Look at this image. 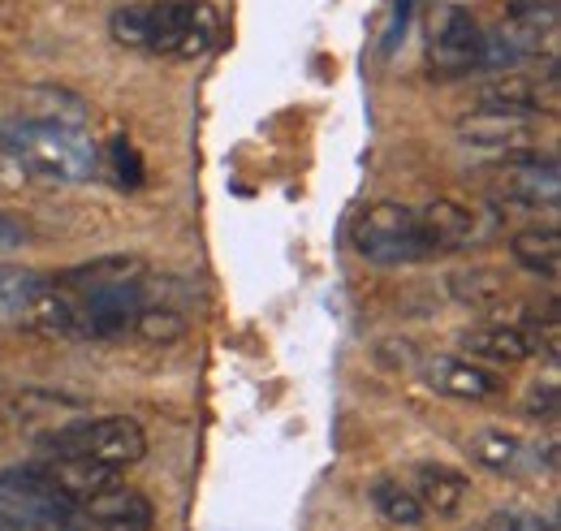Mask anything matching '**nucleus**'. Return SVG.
Instances as JSON below:
<instances>
[{
  "mask_svg": "<svg viewBox=\"0 0 561 531\" xmlns=\"http://www.w3.org/2000/svg\"><path fill=\"white\" fill-rule=\"evenodd\" d=\"M73 298V341H122L135 329L139 307L151 298V272L135 256H108L61 272Z\"/></svg>",
  "mask_w": 561,
  "mask_h": 531,
  "instance_id": "f257e3e1",
  "label": "nucleus"
},
{
  "mask_svg": "<svg viewBox=\"0 0 561 531\" xmlns=\"http://www.w3.org/2000/svg\"><path fill=\"white\" fill-rule=\"evenodd\" d=\"M108 169H113L117 187H126V191H139L142 187V160L126 134H117V138L108 143Z\"/></svg>",
  "mask_w": 561,
  "mask_h": 531,
  "instance_id": "b1692460",
  "label": "nucleus"
},
{
  "mask_svg": "<svg viewBox=\"0 0 561 531\" xmlns=\"http://www.w3.org/2000/svg\"><path fill=\"white\" fill-rule=\"evenodd\" d=\"M411 493L420 497V506L427 515L449 519V515H458L462 501H467V475L445 463H420L415 475H411Z\"/></svg>",
  "mask_w": 561,
  "mask_h": 531,
  "instance_id": "dca6fc26",
  "label": "nucleus"
},
{
  "mask_svg": "<svg viewBox=\"0 0 561 531\" xmlns=\"http://www.w3.org/2000/svg\"><path fill=\"white\" fill-rule=\"evenodd\" d=\"M462 354L501 372V368L527 363L536 350H531V337L523 332V325H480V329L462 332Z\"/></svg>",
  "mask_w": 561,
  "mask_h": 531,
  "instance_id": "2eb2a0df",
  "label": "nucleus"
},
{
  "mask_svg": "<svg viewBox=\"0 0 561 531\" xmlns=\"http://www.w3.org/2000/svg\"><path fill=\"white\" fill-rule=\"evenodd\" d=\"M527 415L545 419V423H558V381H536L527 389Z\"/></svg>",
  "mask_w": 561,
  "mask_h": 531,
  "instance_id": "a878e982",
  "label": "nucleus"
},
{
  "mask_svg": "<svg viewBox=\"0 0 561 531\" xmlns=\"http://www.w3.org/2000/svg\"><path fill=\"white\" fill-rule=\"evenodd\" d=\"M458 138L467 147H484V151H523L531 147L536 138V122L531 117H514V113H501V109H471L462 122H458Z\"/></svg>",
  "mask_w": 561,
  "mask_h": 531,
  "instance_id": "ddd939ff",
  "label": "nucleus"
},
{
  "mask_svg": "<svg viewBox=\"0 0 561 531\" xmlns=\"http://www.w3.org/2000/svg\"><path fill=\"white\" fill-rule=\"evenodd\" d=\"M78 510L35 471H0V531H73Z\"/></svg>",
  "mask_w": 561,
  "mask_h": 531,
  "instance_id": "0eeeda50",
  "label": "nucleus"
},
{
  "mask_svg": "<svg viewBox=\"0 0 561 531\" xmlns=\"http://www.w3.org/2000/svg\"><path fill=\"white\" fill-rule=\"evenodd\" d=\"M0 147L31 169L35 178L48 182H87L100 173V147L87 126H66V122H0Z\"/></svg>",
  "mask_w": 561,
  "mask_h": 531,
  "instance_id": "7ed1b4c3",
  "label": "nucleus"
},
{
  "mask_svg": "<svg viewBox=\"0 0 561 531\" xmlns=\"http://www.w3.org/2000/svg\"><path fill=\"white\" fill-rule=\"evenodd\" d=\"M505 290H510V281L496 268H467V272L449 276V294L462 307H496L505 298Z\"/></svg>",
  "mask_w": 561,
  "mask_h": 531,
  "instance_id": "5701e85b",
  "label": "nucleus"
},
{
  "mask_svg": "<svg viewBox=\"0 0 561 531\" xmlns=\"http://www.w3.org/2000/svg\"><path fill=\"white\" fill-rule=\"evenodd\" d=\"M480 531H558L549 515H531V510H496L484 519Z\"/></svg>",
  "mask_w": 561,
  "mask_h": 531,
  "instance_id": "393cba45",
  "label": "nucleus"
},
{
  "mask_svg": "<svg viewBox=\"0 0 561 531\" xmlns=\"http://www.w3.org/2000/svg\"><path fill=\"white\" fill-rule=\"evenodd\" d=\"M561 104L558 87V61H545L540 74H518V69H501L480 87V109H501L514 117H553Z\"/></svg>",
  "mask_w": 561,
  "mask_h": 531,
  "instance_id": "9d476101",
  "label": "nucleus"
},
{
  "mask_svg": "<svg viewBox=\"0 0 561 531\" xmlns=\"http://www.w3.org/2000/svg\"><path fill=\"white\" fill-rule=\"evenodd\" d=\"M489 31L462 4H440L427 22V69L432 78H467L484 69Z\"/></svg>",
  "mask_w": 561,
  "mask_h": 531,
  "instance_id": "6e6552de",
  "label": "nucleus"
},
{
  "mask_svg": "<svg viewBox=\"0 0 561 531\" xmlns=\"http://www.w3.org/2000/svg\"><path fill=\"white\" fill-rule=\"evenodd\" d=\"M423 385L432 394H445V398L458 402H489L505 389L501 372L484 368L467 354H436V359H423Z\"/></svg>",
  "mask_w": 561,
  "mask_h": 531,
  "instance_id": "9b49d317",
  "label": "nucleus"
},
{
  "mask_svg": "<svg viewBox=\"0 0 561 531\" xmlns=\"http://www.w3.org/2000/svg\"><path fill=\"white\" fill-rule=\"evenodd\" d=\"M492 200L518 212H558L561 203V178H558V156H540L531 147L523 151H505L492 165L489 182Z\"/></svg>",
  "mask_w": 561,
  "mask_h": 531,
  "instance_id": "1a4fd4ad",
  "label": "nucleus"
},
{
  "mask_svg": "<svg viewBox=\"0 0 561 531\" xmlns=\"http://www.w3.org/2000/svg\"><path fill=\"white\" fill-rule=\"evenodd\" d=\"M510 256L514 264L540 281H558L561 268V234L553 225H536V229H518L514 242H510Z\"/></svg>",
  "mask_w": 561,
  "mask_h": 531,
  "instance_id": "a211bd4d",
  "label": "nucleus"
},
{
  "mask_svg": "<svg viewBox=\"0 0 561 531\" xmlns=\"http://www.w3.org/2000/svg\"><path fill=\"white\" fill-rule=\"evenodd\" d=\"M420 216L436 260L440 256H454V251H467V247L480 242V216H476V207H462V203L454 200H432L420 207Z\"/></svg>",
  "mask_w": 561,
  "mask_h": 531,
  "instance_id": "4468645a",
  "label": "nucleus"
},
{
  "mask_svg": "<svg viewBox=\"0 0 561 531\" xmlns=\"http://www.w3.org/2000/svg\"><path fill=\"white\" fill-rule=\"evenodd\" d=\"M53 459H78V463L95 466H135L147 454V432L130 415H78L66 419L61 428H53L44 437Z\"/></svg>",
  "mask_w": 561,
  "mask_h": 531,
  "instance_id": "20e7f679",
  "label": "nucleus"
},
{
  "mask_svg": "<svg viewBox=\"0 0 561 531\" xmlns=\"http://www.w3.org/2000/svg\"><path fill=\"white\" fill-rule=\"evenodd\" d=\"M186 332H191V320H186L173 303H156V298H147V303L139 307V316H135L130 337H139V341H147V346H178Z\"/></svg>",
  "mask_w": 561,
  "mask_h": 531,
  "instance_id": "412c9836",
  "label": "nucleus"
},
{
  "mask_svg": "<svg viewBox=\"0 0 561 531\" xmlns=\"http://www.w3.org/2000/svg\"><path fill=\"white\" fill-rule=\"evenodd\" d=\"M467 454L480 466H489L496 475H518L523 463H527V445L505 432V428H480L471 441H467Z\"/></svg>",
  "mask_w": 561,
  "mask_h": 531,
  "instance_id": "6ab92c4d",
  "label": "nucleus"
},
{
  "mask_svg": "<svg viewBox=\"0 0 561 531\" xmlns=\"http://www.w3.org/2000/svg\"><path fill=\"white\" fill-rule=\"evenodd\" d=\"M371 506H376V515H380L389 528L415 531V528H423V519H427L420 497H415L411 484H402V479H376V484H371Z\"/></svg>",
  "mask_w": 561,
  "mask_h": 531,
  "instance_id": "aec40b11",
  "label": "nucleus"
},
{
  "mask_svg": "<svg viewBox=\"0 0 561 531\" xmlns=\"http://www.w3.org/2000/svg\"><path fill=\"white\" fill-rule=\"evenodd\" d=\"M26 113L31 122H66V126H87V104L70 95V91H57V87H31L26 95Z\"/></svg>",
  "mask_w": 561,
  "mask_h": 531,
  "instance_id": "4be33fe9",
  "label": "nucleus"
},
{
  "mask_svg": "<svg viewBox=\"0 0 561 531\" xmlns=\"http://www.w3.org/2000/svg\"><path fill=\"white\" fill-rule=\"evenodd\" d=\"M78 519H87L95 531H151L156 528V510L151 501L135 493L130 484L113 479L108 488H100L91 501L78 506Z\"/></svg>",
  "mask_w": 561,
  "mask_h": 531,
  "instance_id": "f8f14e48",
  "label": "nucleus"
},
{
  "mask_svg": "<svg viewBox=\"0 0 561 531\" xmlns=\"http://www.w3.org/2000/svg\"><path fill=\"white\" fill-rule=\"evenodd\" d=\"M354 251L376 268H411L436 260L420 207L411 203H371L354 221Z\"/></svg>",
  "mask_w": 561,
  "mask_h": 531,
  "instance_id": "39448f33",
  "label": "nucleus"
},
{
  "mask_svg": "<svg viewBox=\"0 0 561 531\" xmlns=\"http://www.w3.org/2000/svg\"><path fill=\"white\" fill-rule=\"evenodd\" d=\"M108 35L130 53L164 61H199L220 35V18L208 0H139L113 9Z\"/></svg>",
  "mask_w": 561,
  "mask_h": 531,
  "instance_id": "f03ea898",
  "label": "nucleus"
},
{
  "mask_svg": "<svg viewBox=\"0 0 561 531\" xmlns=\"http://www.w3.org/2000/svg\"><path fill=\"white\" fill-rule=\"evenodd\" d=\"M558 4L553 0H510L501 26L489 35L484 69H518L531 57L553 61L558 53Z\"/></svg>",
  "mask_w": 561,
  "mask_h": 531,
  "instance_id": "423d86ee",
  "label": "nucleus"
},
{
  "mask_svg": "<svg viewBox=\"0 0 561 531\" xmlns=\"http://www.w3.org/2000/svg\"><path fill=\"white\" fill-rule=\"evenodd\" d=\"M18 247H26V225L0 212V251H18Z\"/></svg>",
  "mask_w": 561,
  "mask_h": 531,
  "instance_id": "bb28decb",
  "label": "nucleus"
},
{
  "mask_svg": "<svg viewBox=\"0 0 561 531\" xmlns=\"http://www.w3.org/2000/svg\"><path fill=\"white\" fill-rule=\"evenodd\" d=\"M48 276L22 272V268H0V325L9 329H35V312L44 298Z\"/></svg>",
  "mask_w": 561,
  "mask_h": 531,
  "instance_id": "f3484780",
  "label": "nucleus"
}]
</instances>
